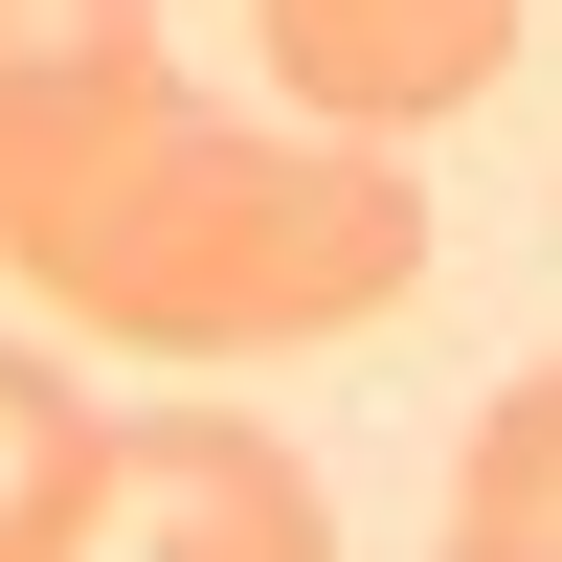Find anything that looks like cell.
Wrapping results in <instances>:
<instances>
[{
  "label": "cell",
  "mask_w": 562,
  "mask_h": 562,
  "mask_svg": "<svg viewBox=\"0 0 562 562\" xmlns=\"http://www.w3.org/2000/svg\"><path fill=\"white\" fill-rule=\"evenodd\" d=\"M450 540H473V562H562V360L473 405V450H450Z\"/></svg>",
  "instance_id": "5"
},
{
  "label": "cell",
  "mask_w": 562,
  "mask_h": 562,
  "mask_svg": "<svg viewBox=\"0 0 562 562\" xmlns=\"http://www.w3.org/2000/svg\"><path fill=\"white\" fill-rule=\"evenodd\" d=\"M135 45H158V0H0V158H23L68 90H113Z\"/></svg>",
  "instance_id": "6"
},
{
  "label": "cell",
  "mask_w": 562,
  "mask_h": 562,
  "mask_svg": "<svg viewBox=\"0 0 562 562\" xmlns=\"http://www.w3.org/2000/svg\"><path fill=\"white\" fill-rule=\"evenodd\" d=\"M90 495H113V405H90L68 360L0 338V562H68V540H90Z\"/></svg>",
  "instance_id": "4"
},
{
  "label": "cell",
  "mask_w": 562,
  "mask_h": 562,
  "mask_svg": "<svg viewBox=\"0 0 562 562\" xmlns=\"http://www.w3.org/2000/svg\"><path fill=\"white\" fill-rule=\"evenodd\" d=\"M248 23L293 68V113H338V135H428L518 68V0H248Z\"/></svg>",
  "instance_id": "3"
},
{
  "label": "cell",
  "mask_w": 562,
  "mask_h": 562,
  "mask_svg": "<svg viewBox=\"0 0 562 562\" xmlns=\"http://www.w3.org/2000/svg\"><path fill=\"white\" fill-rule=\"evenodd\" d=\"M90 540H113V562H315V540H338V495H315L248 405H158V428H113Z\"/></svg>",
  "instance_id": "2"
},
{
  "label": "cell",
  "mask_w": 562,
  "mask_h": 562,
  "mask_svg": "<svg viewBox=\"0 0 562 562\" xmlns=\"http://www.w3.org/2000/svg\"><path fill=\"white\" fill-rule=\"evenodd\" d=\"M0 270L135 360H270V338H360V315L428 293V180L338 113L248 135L135 45L113 90H68L0 158Z\"/></svg>",
  "instance_id": "1"
}]
</instances>
